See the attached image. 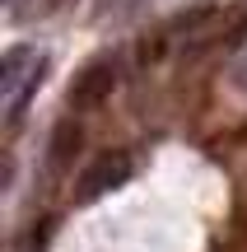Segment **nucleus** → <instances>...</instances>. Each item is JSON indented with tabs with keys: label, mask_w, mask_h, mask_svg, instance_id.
Instances as JSON below:
<instances>
[{
	"label": "nucleus",
	"mask_w": 247,
	"mask_h": 252,
	"mask_svg": "<svg viewBox=\"0 0 247 252\" xmlns=\"http://www.w3.org/2000/svg\"><path fill=\"white\" fill-rule=\"evenodd\" d=\"M126 178H131V154L126 150H103L98 159L80 173L75 196H80V201H98V196H108L112 187H121Z\"/></svg>",
	"instance_id": "obj_2"
},
{
	"label": "nucleus",
	"mask_w": 247,
	"mask_h": 252,
	"mask_svg": "<svg viewBox=\"0 0 247 252\" xmlns=\"http://www.w3.org/2000/svg\"><path fill=\"white\" fill-rule=\"evenodd\" d=\"M103 5H112V0H103Z\"/></svg>",
	"instance_id": "obj_8"
},
{
	"label": "nucleus",
	"mask_w": 247,
	"mask_h": 252,
	"mask_svg": "<svg viewBox=\"0 0 247 252\" xmlns=\"http://www.w3.org/2000/svg\"><path fill=\"white\" fill-rule=\"evenodd\" d=\"M75 150H80V126H75V122H61L52 131V168H65V163L75 159Z\"/></svg>",
	"instance_id": "obj_5"
},
{
	"label": "nucleus",
	"mask_w": 247,
	"mask_h": 252,
	"mask_svg": "<svg viewBox=\"0 0 247 252\" xmlns=\"http://www.w3.org/2000/svg\"><path fill=\"white\" fill-rule=\"evenodd\" d=\"M112 89H117V65L103 56V61H89L80 75H75L70 103H75V108H98V103H108Z\"/></svg>",
	"instance_id": "obj_3"
},
{
	"label": "nucleus",
	"mask_w": 247,
	"mask_h": 252,
	"mask_svg": "<svg viewBox=\"0 0 247 252\" xmlns=\"http://www.w3.org/2000/svg\"><path fill=\"white\" fill-rule=\"evenodd\" d=\"M5 5H9V9H19V0H5Z\"/></svg>",
	"instance_id": "obj_7"
},
{
	"label": "nucleus",
	"mask_w": 247,
	"mask_h": 252,
	"mask_svg": "<svg viewBox=\"0 0 247 252\" xmlns=\"http://www.w3.org/2000/svg\"><path fill=\"white\" fill-rule=\"evenodd\" d=\"M233 89H238V94H247V52L238 56V61H233Z\"/></svg>",
	"instance_id": "obj_6"
},
{
	"label": "nucleus",
	"mask_w": 247,
	"mask_h": 252,
	"mask_svg": "<svg viewBox=\"0 0 247 252\" xmlns=\"http://www.w3.org/2000/svg\"><path fill=\"white\" fill-rule=\"evenodd\" d=\"M243 37H247V0L220 9V19H215V47H238Z\"/></svg>",
	"instance_id": "obj_4"
},
{
	"label": "nucleus",
	"mask_w": 247,
	"mask_h": 252,
	"mask_svg": "<svg viewBox=\"0 0 247 252\" xmlns=\"http://www.w3.org/2000/svg\"><path fill=\"white\" fill-rule=\"evenodd\" d=\"M37 80H42V52H33V47H9L5 61H0V98H5V117L9 122L33 98Z\"/></svg>",
	"instance_id": "obj_1"
}]
</instances>
